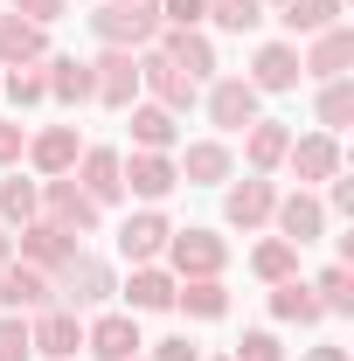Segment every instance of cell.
<instances>
[{
	"label": "cell",
	"instance_id": "obj_1",
	"mask_svg": "<svg viewBox=\"0 0 354 361\" xmlns=\"http://www.w3.org/2000/svg\"><path fill=\"white\" fill-rule=\"evenodd\" d=\"M90 35L104 49H153L160 42V7L153 0H133V7H118V0H104V7H90Z\"/></svg>",
	"mask_w": 354,
	"mask_h": 361
},
{
	"label": "cell",
	"instance_id": "obj_2",
	"mask_svg": "<svg viewBox=\"0 0 354 361\" xmlns=\"http://www.w3.org/2000/svg\"><path fill=\"white\" fill-rule=\"evenodd\" d=\"M49 285H56V306H70V313H104V299L118 292L111 264H104V257H84V250H77L70 264L56 271Z\"/></svg>",
	"mask_w": 354,
	"mask_h": 361
},
{
	"label": "cell",
	"instance_id": "obj_3",
	"mask_svg": "<svg viewBox=\"0 0 354 361\" xmlns=\"http://www.w3.org/2000/svg\"><path fill=\"white\" fill-rule=\"evenodd\" d=\"M160 257H167V271H174V278H222L229 243H222L216 229H174Z\"/></svg>",
	"mask_w": 354,
	"mask_h": 361
},
{
	"label": "cell",
	"instance_id": "obj_4",
	"mask_svg": "<svg viewBox=\"0 0 354 361\" xmlns=\"http://www.w3.org/2000/svg\"><path fill=\"white\" fill-rule=\"evenodd\" d=\"M326 223H334V216H326V202H319L312 188H292V195H278V209H271V229H278L292 250L319 243V236H326Z\"/></svg>",
	"mask_w": 354,
	"mask_h": 361
},
{
	"label": "cell",
	"instance_id": "obj_5",
	"mask_svg": "<svg viewBox=\"0 0 354 361\" xmlns=\"http://www.w3.org/2000/svg\"><path fill=\"white\" fill-rule=\"evenodd\" d=\"M28 348H35L42 361H77V355H84V319L70 313V306L28 313Z\"/></svg>",
	"mask_w": 354,
	"mask_h": 361
},
{
	"label": "cell",
	"instance_id": "obj_6",
	"mask_svg": "<svg viewBox=\"0 0 354 361\" xmlns=\"http://www.w3.org/2000/svg\"><path fill=\"white\" fill-rule=\"evenodd\" d=\"M42 223L70 229V236H90V229L104 223V209H97V202H90L70 174H56V180H42Z\"/></svg>",
	"mask_w": 354,
	"mask_h": 361
},
{
	"label": "cell",
	"instance_id": "obj_7",
	"mask_svg": "<svg viewBox=\"0 0 354 361\" xmlns=\"http://www.w3.org/2000/svg\"><path fill=\"white\" fill-rule=\"evenodd\" d=\"M202 104H209V126H216V133H243V126H257V118H264V111H257V104H264V90H250V77H216Z\"/></svg>",
	"mask_w": 354,
	"mask_h": 361
},
{
	"label": "cell",
	"instance_id": "obj_8",
	"mask_svg": "<svg viewBox=\"0 0 354 361\" xmlns=\"http://www.w3.org/2000/svg\"><path fill=\"white\" fill-rule=\"evenodd\" d=\"M70 180L84 188L97 209H111V202L126 195V153H118V146H84L77 167H70Z\"/></svg>",
	"mask_w": 354,
	"mask_h": 361
},
{
	"label": "cell",
	"instance_id": "obj_9",
	"mask_svg": "<svg viewBox=\"0 0 354 361\" xmlns=\"http://www.w3.org/2000/svg\"><path fill=\"white\" fill-rule=\"evenodd\" d=\"M133 63H139V90H153V104H167L174 118L202 104V84H188V77H181V70L167 63V56H160V49H139Z\"/></svg>",
	"mask_w": 354,
	"mask_h": 361
},
{
	"label": "cell",
	"instance_id": "obj_10",
	"mask_svg": "<svg viewBox=\"0 0 354 361\" xmlns=\"http://www.w3.org/2000/svg\"><path fill=\"white\" fill-rule=\"evenodd\" d=\"M271 209H278V188H271V174H243L229 180V195H222V223L229 229H271Z\"/></svg>",
	"mask_w": 354,
	"mask_h": 361
},
{
	"label": "cell",
	"instance_id": "obj_11",
	"mask_svg": "<svg viewBox=\"0 0 354 361\" xmlns=\"http://www.w3.org/2000/svg\"><path fill=\"white\" fill-rule=\"evenodd\" d=\"M160 56H167V63H174L181 77H188V84H216V42H209V35H202V28H160Z\"/></svg>",
	"mask_w": 354,
	"mask_h": 361
},
{
	"label": "cell",
	"instance_id": "obj_12",
	"mask_svg": "<svg viewBox=\"0 0 354 361\" xmlns=\"http://www.w3.org/2000/svg\"><path fill=\"white\" fill-rule=\"evenodd\" d=\"M285 167H292V180H299V188L334 180V174H341V139H334V133H292V146H285Z\"/></svg>",
	"mask_w": 354,
	"mask_h": 361
},
{
	"label": "cell",
	"instance_id": "obj_13",
	"mask_svg": "<svg viewBox=\"0 0 354 361\" xmlns=\"http://www.w3.org/2000/svg\"><path fill=\"white\" fill-rule=\"evenodd\" d=\"M14 257H21V264H35V271H49V278H56V271L70 264V257H77V236H70V229H56V223H42V216H35V223L28 229H14Z\"/></svg>",
	"mask_w": 354,
	"mask_h": 361
},
{
	"label": "cell",
	"instance_id": "obj_14",
	"mask_svg": "<svg viewBox=\"0 0 354 361\" xmlns=\"http://www.w3.org/2000/svg\"><path fill=\"white\" fill-rule=\"evenodd\" d=\"M354 70V28L348 21H334L326 35H312L306 56H299V77H312V84H334V77H348Z\"/></svg>",
	"mask_w": 354,
	"mask_h": 361
},
{
	"label": "cell",
	"instance_id": "obj_15",
	"mask_svg": "<svg viewBox=\"0 0 354 361\" xmlns=\"http://www.w3.org/2000/svg\"><path fill=\"white\" fill-rule=\"evenodd\" d=\"M146 348V334H139V313H97L84 326V355L97 361H133Z\"/></svg>",
	"mask_w": 354,
	"mask_h": 361
},
{
	"label": "cell",
	"instance_id": "obj_16",
	"mask_svg": "<svg viewBox=\"0 0 354 361\" xmlns=\"http://www.w3.org/2000/svg\"><path fill=\"white\" fill-rule=\"evenodd\" d=\"M42 306H56V285H49V271H35V264H14L0 271V313H42Z\"/></svg>",
	"mask_w": 354,
	"mask_h": 361
},
{
	"label": "cell",
	"instance_id": "obj_17",
	"mask_svg": "<svg viewBox=\"0 0 354 361\" xmlns=\"http://www.w3.org/2000/svg\"><path fill=\"white\" fill-rule=\"evenodd\" d=\"M97 104L104 111H126V104H139V63L133 49H97Z\"/></svg>",
	"mask_w": 354,
	"mask_h": 361
},
{
	"label": "cell",
	"instance_id": "obj_18",
	"mask_svg": "<svg viewBox=\"0 0 354 361\" xmlns=\"http://www.w3.org/2000/svg\"><path fill=\"white\" fill-rule=\"evenodd\" d=\"M167 236H174V223H167L160 209H139V216L118 223V257H126V264H160Z\"/></svg>",
	"mask_w": 354,
	"mask_h": 361
},
{
	"label": "cell",
	"instance_id": "obj_19",
	"mask_svg": "<svg viewBox=\"0 0 354 361\" xmlns=\"http://www.w3.org/2000/svg\"><path fill=\"white\" fill-rule=\"evenodd\" d=\"M174 167L188 188H222V180H236V153H229V139H188Z\"/></svg>",
	"mask_w": 354,
	"mask_h": 361
},
{
	"label": "cell",
	"instance_id": "obj_20",
	"mask_svg": "<svg viewBox=\"0 0 354 361\" xmlns=\"http://www.w3.org/2000/svg\"><path fill=\"white\" fill-rule=\"evenodd\" d=\"M77 153H84V139H77V126H42V133H28V167L42 180H56V174H70L77 167Z\"/></svg>",
	"mask_w": 354,
	"mask_h": 361
},
{
	"label": "cell",
	"instance_id": "obj_21",
	"mask_svg": "<svg viewBox=\"0 0 354 361\" xmlns=\"http://www.w3.org/2000/svg\"><path fill=\"white\" fill-rule=\"evenodd\" d=\"M174 188H181L174 153H133V160H126V195H139L146 209H160Z\"/></svg>",
	"mask_w": 354,
	"mask_h": 361
},
{
	"label": "cell",
	"instance_id": "obj_22",
	"mask_svg": "<svg viewBox=\"0 0 354 361\" xmlns=\"http://www.w3.org/2000/svg\"><path fill=\"white\" fill-rule=\"evenodd\" d=\"M42 84H49V104H97V70L77 63V56H42Z\"/></svg>",
	"mask_w": 354,
	"mask_h": 361
},
{
	"label": "cell",
	"instance_id": "obj_23",
	"mask_svg": "<svg viewBox=\"0 0 354 361\" xmlns=\"http://www.w3.org/2000/svg\"><path fill=\"white\" fill-rule=\"evenodd\" d=\"M174 271L167 264H133V278L118 285L126 292V313H174Z\"/></svg>",
	"mask_w": 354,
	"mask_h": 361
},
{
	"label": "cell",
	"instance_id": "obj_24",
	"mask_svg": "<svg viewBox=\"0 0 354 361\" xmlns=\"http://www.w3.org/2000/svg\"><path fill=\"white\" fill-rule=\"evenodd\" d=\"M285 146H292V126H285V118L243 126V167H250V174H278V167H285Z\"/></svg>",
	"mask_w": 354,
	"mask_h": 361
},
{
	"label": "cell",
	"instance_id": "obj_25",
	"mask_svg": "<svg viewBox=\"0 0 354 361\" xmlns=\"http://www.w3.org/2000/svg\"><path fill=\"white\" fill-rule=\"evenodd\" d=\"M299 42H264L250 56V90H299Z\"/></svg>",
	"mask_w": 354,
	"mask_h": 361
},
{
	"label": "cell",
	"instance_id": "obj_26",
	"mask_svg": "<svg viewBox=\"0 0 354 361\" xmlns=\"http://www.w3.org/2000/svg\"><path fill=\"white\" fill-rule=\"evenodd\" d=\"M49 56V28L21 21V14H0V70H28Z\"/></svg>",
	"mask_w": 354,
	"mask_h": 361
},
{
	"label": "cell",
	"instance_id": "obj_27",
	"mask_svg": "<svg viewBox=\"0 0 354 361\" xmlns=\"http://www.w3.org/2000/svg\"><path fill=\"white\" fill-rule=\"evenodd\" d=\"M133 111V153H174L181 146V118L167 104H126Z\"/></svg>",
	"mask_w": 354,
	"mask_h": 361
},
{
	"label": "cell",
	"instance_id": "obj_28",
	"mask_svg": "<svg viewBox=\"0 0 354 361\" xmlns=\"http://www.w3.org/2000/svg\"><path fill=\"white\" fill-rule=\"evenodd\" d=\"M271 319L278 326H319V299H312V278H285V285H271Z\"/></svg>",
	"mask_w": 354,
	"mask_h": 361
},
{
	"label": "cell",
	"instance_id": "obj_29",
	"mask_svg": "<svg viewBox=\"0 0 354 361\" xmlns=\"http://www.w3.org/2000/svg\"><path fill=\"white\" fill-rule=\"evenodd\" d=\"M341 14H348L341 0H285V7H278V21H285V35H292V42H299V35H306V42H312V35H326Z\"/></svg>",
	"mask_w": 354,
	"mask_h": 361
},
{
	"label": "cell",
	"instance_id": "obj_30",
	"mask_svg": "<svg viewBox=\"0 0 354 361\" xmlns=\"http://www.w3.org/2000/svg\"><path fill=\"white\" fill-rule=\"evenodd\" d=\"M174 306L188 319H222V313H229V285H222V278H181Z\"/></svg>",
	"mask_w": 354,
	"mask_h": 361
},
{
	"label": "cell",
	"instance_id": "obj_31",
	"mask_svg": "<svg viewBox=\"0 0 354 361\" xmlns=\"http://www.w3.org/2000/svg\"><path fill=\"white\" fill-rule=\"evenodd\" d=\"M35 216H42V180L7 174V180H0V223H7V236H14V229H28Z\"/></svg>",
	"mask_w": 354,
	"mask_h": 361
},
{
	"label": "cell",
	"instance_id": "obj_32",
	"mask_svg": "<svg viewBox=\"0 0 354 361\" xmlns=\"http://www.w3.org/2000/svg\"><path fill=\"white\" fill-rule=\"evenodd\" d=\"M312 111H319V133H348L354 126V77H334V84H319V104H312Z\"/></svg>",
	"mask_w": 354,
	"mask_h": 361
},
{
	"label": "cell",
	"instance_id": "obj_33",
	"mask_svg": "<svg viewBox=\"0 0 354 361\" xmlns=\"http://www.w3.org/2000/svg\"><path fill=\"white\" fill-rule=\"evenodd\" d=\"M250 271H257L264 285H285V278H299V250H292L285 236H264V243L250 250Z\"/></svg>",
	"mask_w": 354,
	"mask_h": 361
},
{
	"label": "cell",
	"instance_id": "obj_34",
	"mask_svg": "<svg viewBox=\"0 0 354 361\" xmlns=\"http://www.w3.org/2000/svg\"><path fill=\"white\" fill-rule=\"evenodd\" d=\"M312 299H319V313H354V271L326 264L319 278H312Z\"/></svg>",
	"mask_w": 354,
	"mask_h": 361
},
{
	"label": "cell",
	"instance_id": "obj_35",
	"mask_svg": "<svg viewBox=\"0 0 354 361\" xmlns=\"http://www.w3.org/2000/svg\"><path fill=\"white\" fill-rule=\"evenodd\" d=\"M0 90H7V104H14V111H35V104H49L42 63H28V70H0Z\"/></svg>",
	"mask_w": 354,
	"mask_h": 361
},
{
	"label": "cell",
	"instance_id": "obj_36",
	"mask_svg": "<svg viewBox=\"0 0 354 361\" xmlns=\"http://www.w3.org/2000/svg\"><path fill=\"white\" fill-rule=\"evenodd\" d=\"M209 21H216L222 35H250L264 21V0H209Z\"/></svg>",
	"mask_w": 354,
	"mask_h": 361
},
{
	"label": "cell",
	"instance_id": "obj_37",
	"mask_svg": "<svg viewBox=\"0 0 354 361\" xmlns=\"http://www.w3.org/2000/svg\"><path fill=\"white\" fill-rule=\"evenodd\" d=\"M229 361H285V348H278V334H271V326H250V334L229 348Z\"/></svg>",
	"mask_w": 354,
	"mask_h": 361
},
{
	"label": "cell",
	"instance_id": "obj_38",
	"mask_svg": "<svg viewBox=\"0 0 354 361\" xmlns=\"http://www.w3.org/2000/svg\"><path fill=\"white\" fill-rule=\"evenodd\" d=\"M0 361H35V348H28V319H21V313H0Z\"/></svg>",
	"mask_w": 354,
	"mask_h": 361
},
{
	"label": "cell",
	"instance_id": "obj_39",
	"mask_svg": "<svg viewBox=\"0 0 354 361\" xmlns=\"http://www.w3.org/2000/svg\"><path fill=\"white\" fill-rule=\"evenodd\" d=\"M160 7V28H202L209 21V0H153Z\"/></svg>",
	"mask_w": 354,
	"mask_h": 361
},
{
	"label": "cell",
	"instance_id": "obj_40",
	"mask_svg": "<svg viewBox=\"0 0 354 361\" xmlns=\"http://www.w3.org/2000/svg\"><path fill=\"white\" fill-rule=\"evenodd\" d=\"M7 14H21V21H35V28H56V21L70 14V0H7Z\"/></svg>",
	"mask_w": 354,
	"mask_h": 361
},
{
	"label": "cell",
	"instance_id": "obj_41",
	"mask_svg": "<svg viewBox=\"0 0 354 361\" xmlns=\"http://www.w3.org/2000/svg\"><path fill=\"white\" fill-rule=\"evenodd\" d=\"M21 153H28V126L21 118H0V167H21Z\"/></svg>",
	"mask_w": 354,
	"mask_h": 361
},
{
	"label": "cell",
	"instance_id": "obj_42",
	"mask_svg": "<svg viewBox=\"0 0 354 361\" xmlns=\"http://www.w3.org/2000/svg\"><path fill=\"white\" fill-rule=\"evenodd\" d=\"M146 361H202V348L188 341V334H167V341H153V355Z\"/></svg>",
	"mask_w": 354,
	"mask_h": 361
},
{
	"label": "cell",
	"instance_id": "obj_43",
	"mask_svg": "<svg viewBox=\"0 0 354 361\" xmlns=\"http://www.w3.org/2000/svg\"><path fill=\"white\" fill-rule=\"evenodd\" d=\"M319 202H326V216H354V180H348V174H334Z\"/></svg>",
	"mask_w": 354,
	"mask_h": 361
},
{
	"label": "cell",
	"instance_id": "obj_44",
	"mask_svg": "<svg viewBox=\"0 0 354 361\" xmlns=\"http://www.w3.org/2000/svg\"><path fill=\"white\" fill-rule=\"evenodd\" d=\"M299 361H348V348H306Z\"/></svg>",
	"mask_w": 354,
	"mask_h": 361
},
{
	"label": "cell",
	"instance_id": "obj_45",
	"mask_svg": "<svg viewBox=\"0 0 354 361\" xmlns=\"http://www.w3.org/2000/svg\"><path fill=\"white\" fill-rule=\"evenodd\" d=\"M14 264V236H7V229H0V271Z\"/></svg>",
	"mask_w": 354,
	"mask_h": 361
},
{
	"label": "cell",
	"instance_id": "obj_46",
	"mask_svg": "<svg viewBox=\"0 0 354 361\" xmlns=\"http://www.w3.org/2000/svg\"><path fill=\"white\" fill-rule=\"evenodd\" d=\"M202 361H229V355H202Z\"/></svg>",
	"mask_w": 354,
	"mask_h": 361
},
{
	"label": "cell",
	"instance_id": "obj_47",
	"mask_svg": "<svg viewBox=\"0 0 354 361\" xmlns=\"http://www.w3.org/2000/svg\"><path fill=\"white\" fill-rule=\"evenodd\" d=\"M264 7H285V0H264Z\"/></svg>",
	"mask_w": 354,
	"mask_h": 361
},
{
	"label": "cell",
	"instance_id": "obj_48",
	"mask_svg": "<svg viewBox=\"0 0 354 361\" xmlns=\"http://www.w3.org/2000/svg\"><path fill=\"white\" fill-rule=\"evenodd\" d=\"M118 7H133V0H118Z\"/></svg>",
	"mask_w": 354,
	"mask_h": 361
},
{
	"label": "cell",
	"instance_id": "obj_49",
	"mask_svg": "<svg viewBox=\"0 0 354 361\" xmlns=\"http://www.w3.org/2000/svg\"><path fill=\"white\" fill-rule=\"evenodd\" d=\"M133 361H146V355H133Z\"/></svg>",
	"mask_w": 354,
	"mask_h": 361
}]
</instances>
